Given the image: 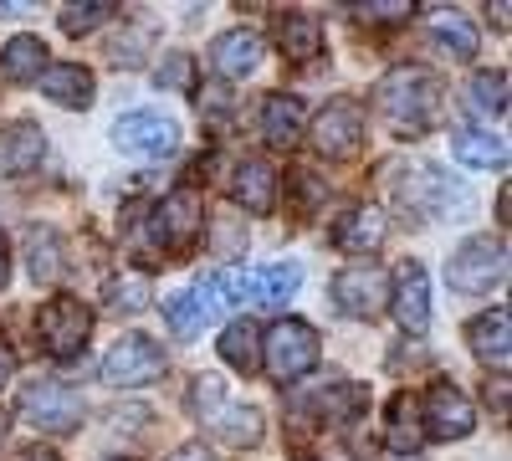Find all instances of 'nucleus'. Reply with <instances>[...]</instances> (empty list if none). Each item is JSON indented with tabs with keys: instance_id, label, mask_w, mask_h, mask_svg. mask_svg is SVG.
I'll return each instance as SVG.
<instances>
[{
	"instance_id": "nucleus-1",
	"label": "nucleus",
	"mask_w": 512,
	"mask_h": 461,
	"mask_svg": "<svg viewBox=\"0 0 512 461\" xmlns=\"http://www.w3.org/2000/svg\"><path fill=\"white\" fill-rule=\"evenodd\" d=\"M374 103H379V118H384L390 134L420 139L436 123V113H441V82L425 67H395V72L379 77Z\"/></svg>"
},
{
	"instance_id": "nucleus-2",
	"label": "nucleus",
	"mask_w": 512,
	"mask_h": 461,
	"mask_svg": "<svg viewBox=\"0 0 512 461\" xmlns=\"http://www.w3.org/2000/svg\"><path fill=\"white\" fill-rule=\"evenodd\" d=\"M384 185L395 190L400 205L425 211V216H456V205H466V190L446 170H436V164H390Z\"/></svg>"
},
{
	"instance_id": "nucleus-3",
	"label": "nucleus",
	"mask_w": 512,
	"mask_h": 461,
	"mask_svg": "<svg viewBox=\"0 0 512 461\" xmlns=\"http://www.w3.org/2000/svg\"><path fill=\"white\" fill-rule=\"evenodd\" d=\"M318 354H323V344H318L313 323H303V318H282V323H272L262 333V364L272 369V380H282V385L313 374Z\"/></svg>"
},
{
	"instance_id": "nucleus-4",
	"label": "nucleus",
	"mask_w": 512,
	"mask_h": 461,
	"mask_svg": "<svg viewBox=\"0 0 512 461\" xmlns=\"http://www.w3.org/2000/svg\"><path fill=\"white\" fill-rule=\"evenodd\" d=\"M502 277H507V246L492 241V236L461 241V251L446 262V282L461 298H482V292H492Z\"/></svg>"
},
{
	"instance_id": "nucleus-5",
	"label": "nucleus",
	"mask_w": 512,
	"mask_h": 461,
	"mask_svg": "<svg viewBox=\"0 0 512 461\" xmlns=\"http://www.w3.org/2000/svg\"><path fill=\"white\" fill-rule=\"evenodd\" d=\"M36 339L52 359H77L93 339V313L77 298H67V292H57V298L36 313Z\"/></svg>"
},
{
	"instance_id": "nucleus-6",
	"label": "nucleus",
	"mask_w": 512,
	"mask_h": 461,
	"mask_svg": "<svg viewBox=\"0 0 512 461\" xmlns=\"http://www.w3.org/2000/svg\"><path fill=\"white\" fill-rule=\"evenodd\" d=\"M364 134H369V118H364V103H354V98H333L308 129V139L323 159H359Z\"/></svg>"
},
{
	"instance_id": "nucleus-7",
	"label": "nucleus",
	"mask_w": 512,
	"mask_h": 461,
	"mask_svg": "<svg viewBox=\"0 0 512 461\" xmlns=\"http://www.w3.org/2000/svg\"><path fill=\"white\" fill-rule=\"evenodd\" d=\"M190 400H195V410H200V421L210 415V431H216L226 446H256V441H262V410L231 405L216 380H200Z\"/></svg>"
},
{
	"instance_id": "nucleus-8",
	"label": "nucleus",
	"mask_w": 512,
	"mask_h": 461,
	"mask_svg": "<svg viewBox=\"0 0 512 461\" xmlns=\"http://www.w3.org/2000/svg\"><path fill=\"white\" fill-rule=\"evenodd\" d=\"M164 369H169V354L149 339V333H123L103 359V380L134 390V385H154Z\"/></svg>"
},
{
	"instance_id": "nucleus-9",
	"label": "nucleus",
	"mask_w": 512,
	"mask_h": 461,
	"mask_svg": "<svg viewBox=\"0 0 512 461\" xmlns=\"http://www.w3.org/2000/svg\"><path fill=\"white\" fill-rule=\"evenodd\" d=\"M113 144L123 154H139V159H164V154L180 149V123L154 113V108H128L113 123Z\"/></svg>"
},
{
	"instance_id": "nucleus-10",
	"label": "nucleus",
	"mask_w": 512,
	"mask_h": 461,
	"mask_svg": "<svg viewBox=\"0 0 512 461\" xmlns=\"http://www.w3.org/2000/svg\"><path fill=\"white\" fill-rule=\"evenodd\" d=\"M420 426H425V436H436V441H466L477 431V410L451 380H436L431 390H425V400H420Z\"/></svg>"
},
{
	"instance_id": "nucleus-11",
	"label": "nucleus",
	"mask_w": 512,
	"mask_h": 461,
	"mask_svg": "<svg viewBox=\"0 0 512 461\" xmlns=\"http://www.w3.org/2000/svg\"><path fill=\"white\" fill-rule=\"evenodd\" d=\"M333 303L344 308L349 318H374L384 303H390V277L374 262H354L333 277Z\"/></svg>"
},
{
	"instance_id": "nucleus-12",
	"label": "nucleus",
	"mask_w": 512,
	"mask_h": 461,
	"mask_svg": "<svg viewBox=\"0 0 512 461\" xmlns=\"http://www.w3.org/2000/svg\"><path fill=\"white\" fill-rule=\"evenodd\" d=\"M154 231H159V246L190 251L205 236V200L195 190H169L164 205L154 211Z\"/></svg>"
},
{
	"instance_id": "nucleus-13",
	"label": "nucleus",
	"mask_w": 512,
	"mask_h": 461,
	"mask_svg": "<svg viewBox=\"0 0 512 461\" xmlns=\"http://www.w3.org/2000/svg\"><path fill=\"white\" fill-rule=\"evenodd\" d=\"M21 415L31 426L62 436V431H77V421H82V395H72L62 385H31L21 395Z\"/></svg>"
},
{
	"instance_id": "nucleus-14",
	"label": "nucleus",
	"mask_w": 512,
	"mask_h": 461,
	"mask_svg": "<svg viewBox=\"0 0 512 461\" xmlns=\"http://www.w3.org/2000/svg\"><path fill=\"white\" fill-rule=\"evenodd\" d=\"M390 303H395V323L420 339L431 328V282H425V267L420 262H400L395 272V287H390Z\"/></svg>"
},
{
	"instance_id": "nucleus-15",
	"label": "nucleus",
	"mask_w": 512,
	"mask_h": 461,
	"mask_svg": "<svg viewBox=\"0 0 512 461\" xmlns=\"http://www.w3.org/2000/svg\"><path fill=\"white\" fill-rule=\"evenodd\" d=\"M466 344H472L477 364L492 369L497 380H502L507 364H512V313L507 308H492V313L472 318V323H466Z\"/></svg>"
},
{
	"instance_id": "nucleus-16",
	"label": "nucleus",
	"mask_w": 512,
	"mask_h": 461,
	"mask_svg": "<svg viewBox=\"0 0 512 461\" xmlns=\"http://www.w3.org/2000/svg\"><path fill=\"white\" fill-rule=\"evenodd\" d=\"M231 200L241 205V216H267L277 211V170L267 159H241L236 180H231Z\"/></svg>"
},
{
	"instance_id": "nucleus-17",
	"label": "nucleus",
	"mask_w": 512,
	"mask_h": 461,
	"mask_svg": "<svg viewBox=\"0 0 512 461\" xmlns=\"http://www.w3.org/2000/svg\"><path fill=\"white\" fill-rule=\"evenodd\" d=\"M41 159H47V134L36 123H6L0 129V180L31 175Z\"/></svg>"
},
{
	"instance_id": "nucleus-18",
	"label": "nucleus",
	"mask_w": 512,
	"mask_h": 461,
	"mask_svg": "<svg viewBox=\"0 0 512 461\" xmlns=\"http://www.w3.org/2000/svg\"><path fill=\"white\" fill-rule=\"evenodd\" d=\"M36 82H41V93H47L52 103H62V108H93V98H98V77L82 62H57Z\"/></svg>"
},
{
	"instance_id": "nucleus-19",
	"label": "nucleus",
	"mask_w": 512,
	"mask_h": 461,
	"mask_svg": "<svg viewBox=\"0 0 512 461\" xmlns=\"http://www.w3.org/2000/svg\"><path fill=\"white\" fill-rule=\"evenodd\" d=\"M297 287H303V267L297 262H272V267L246 277V298L262 303V308H287L297 298Z\"/></svg>"
},
{
	"instance_id": "nucleus-20",
	"label": "nucleus",
	"mask_w": 512,
	"mask_h": 461,
	"mask_svg": "<svg viewBox=\"0 0 512 461\" xmlns=\"http://www.w3.org/2000/svg\"><path fill=\"white\" fill-rule=\"evenodd\" d=\"M384 446L400 451V456H415L425 446V426H420V400L410 390H400L390 400V415H384Z\"/></svg>"
},
{
	"instance_id": "nucleus-21",
	"label": "nucleus",
	"mask_w": 512,
	"mask_h": 461,
	"mask_svg": "<svg viewBox=\"0 0 512 461\" xmlns=\"http://www.w3.org/2000/svg\"><path fill=\"white\" fill-rule=\"evenodd\" d=\"M425 31H431V41L451 57V62H472L477 57V26L472 16H461V11H431V21H425Z\"/></svg>"
},
{
	"instance_id": "nucleus-22",
	"label": "nucleus",
	"mask_w": 512,
	"mask_h": 461,
	"mask_svg": "<svg viewBox=\"0 0 512 461\" xmlns=\"http://www.w3.org/2000/svg\"><path fill=\"white\" fill-rule=\"evenodd\" d=\"M41 72H47V41L41 36L21 31V36H11L6 47H0V77L6 82H36Z\"/></svg>"
},
{
	"instance_id": "nucleus-23",
	"label": "nucleus",
	"mask_w": 512,
	"mask_h": 461,
	"mask_svg": "<svg viewBox=\"0 0 512 461\" xmlns=\"http://www.w3.org/2000/svg\"><path fill=\"white\" fill-rule=\"evenodd\" d=\"M210 62H216L221 77H251L262 67V41H256V31H226V36H216Z\"/></svg>"
},
{
	"instance_id": "nucleus-24",
	"label": "nucleus",
	"mask_w": 512,
	"mask_h": 461,
	"mask_svg": "<svg viewBox=\"0 0 512 461\" xmlns=\"http://www.w3.org/2000/svg\"><path fill=\"white\" fill-rule=\"evenodd\" d=\"M262 134L272 149H292L297 139H303V103L287 98V93H272L262 103Z\"/></svg>"
},
{
	"instance_id": "nucleus-25",
	"label": "nucleus",
	"mask_w": 512,
	"mask_h": 461,
	"mask_svg": "<svg viewBox=\"0 0 512 461\" xmlns=\"http://www.w3.org/2000/svg\"><path fill=\"white\" fill-rule=\"evenodd\" d=\"M384 241V216L374 205H354V211L333 226V246L338 251H374Z\"/></svg>"
},
{
	"instance_id": "nucleus-26",
	"label": "nucleus",
	"mask_w": 512,
	"mask_h": 461,
	"mask_svg": "<svg viewBox=\"0 0 512 461\" xmlns=\"http://www.w3.org/2000/svg\"><path fill=\"white\" fill-rule=\"evenodd\" d=\"M451 154H456V164H466V170H502L507 164V144L497 134H477V129L451 134Z\"/></svg>"
},
{
	"instance_id": "nucleus-27",
	"label": "nucleus",
	"mask_w": 512,
	"mask_h": 461,
	"mask_svg": "<svg viewBox=\"0 0 512 461\" xmlns=\"http://www.w3.org/2000/svg\"><path fill=\"white\" fill-rule=\"evenodd\" d=\"M221 359L236 369V374H256V369H262V333H256L251 323H226V333H221Z\"/></svg>"
},
{
	"instance_id": "nucleus-28",
	"label": "nucleus",
	"mask_w": 512,
	"mask_h": 461,
	"mask_svg": "<svg viewBox=\"0 0 512 461\" xmlns=\"http://www.w3.org/2000/svg\"><path fill=\"white\" fill-rule=\"evenodd\" d=\"M277 41H282V57H287V62L308 67V62L323 52V26H318L313 16H287L282 31H277Z\"/></svg>"
},
{
	"instance_id": "nucleus-29",
	"label": "nucleus",
	"mask_w": 512,
	"mask_h": 461,
	"mask_svg": "<svg viewBox=\"0 0 512 461\" xmlns=\"http://www.w3.org/2000/svg\"><path fill=\"white\" fill-rule=\"evenodd\" d=\"M205 318H210L205 292H169V298H164V323L175 328L180 339H195V333H205Z\"/></svg>"
},
{
	"instance_id": "nucleus-30",
	"label": "nucleus",
	"mask_w": 512,
	"mask_h": 461,
	"mask_svg": "<svg viewBox=\"0 0 512 461\" xmlns=\"http://www.w3.org/2000/svg\"><path fill=\"white\" fill-rule=\"evenodd\" d=\"M466 108L482 113V118H502L507 113V72H477L466 82Z\"/></svg>"
},
{
	"instance_id": "nucleus-31",
	"label": "nucleus",
	"mask_w": 512,
	"mask_h": 461,
	"mask_svg": "<svg viewBox=\"0 0 512 461\" xmlns=\"http://www.w3.org/2000/svg\"><path fill=\"white\" fill-rule=\"evenodd\" d=\"M26 267H31V282H57L62 277V251H57V231L36 226L26 236Z\"/></svg>"
},
{
	"instance_id": "nucleus-32",
	"label": "nucleus",
	"mask_w": 512,
	"mask_h": 461,
	"mask_svg": "<svg viewBox=\"0 0 512 461\" xmlns=\"http://www.w3.org/2000/svg\"><path fill=\"white\" fill-rule=\"evenodd\" d=\"M246 267H221V272H210L205 277V308H241L246 303Z\"/></svg>"
},
{
	"instance_id": "nucleus-33",
	"label": "nucleus",
	"mask_w": 512,
	"mask_h": 461,
	"mask_svg": "<svg viewBox=\"0 0 512 461\" xmlns=\"http://www.w3.org/2000/svg\"><path fill=\"white\" fill-rule=\"evenodd\" d=\"M103 21H113V0H72V6H62V31L67 36H88Z\"/></svg>"
},
{
	"instance_id": "nucleus-34",
	"label": "nucleus",
	"mask_w": 512,
	"mask_h": 461,
	"mask_svg": "<svg viewBox=\"0 0 512 461\" xmlns=\"http://www.w3.org/2000/svg\"><path fill=\"white\" fill-rule=\"evenodd\" d=\"M103 308H113V313H139V308H149V282H144V277H113L108 292H103Z\"/></svg>"
},
{
	"instance_id": "nucleus-35",
	"label": "nucleus",
	"mask_w": 512,
	"mask_h": 461,
	"mask_svg": "<svg viewBox=\"0 0 512 461\" xmlns=\"http://www.w3.org/2000/svg\"><path fill=\"white\" fill-rule=\"evenodd\" d=\"M318 405L328 410V421H354V415L369 410V390L364 385H333Z\"/></svg>"
},
{
	"instance_id": "nucleus-36",
	"label": "nucleus",
	"mask_w": 512,
	"mask_h": 461,
	"mask_svg": "<svg viewBox=\"0 0 512 461\" xmlns=\"http://www.w3.org/2000/svg\"><path fill=\"white\" fill-rule=\"evenodd\" d=\"M159 88H175V93H190L195 88V57H185V52H169L164 62H159Z\"/></svg>"
},
{
	"instance_id": "nucleus-37",
	"label": "nucleus",
	"mask_w": 512,
	"mask_h": 461,
	"mask_svg": "<svg viewBox=\"0 0 512 461\" xmlns=\"http://www.w3.org/2000/svg\"><path fill=\"white\" fill-rule=\"evenodd\" d=\"M359 16L364 21H405L410 6H405V0H379V6H359Z\"/></svg>"
},
{
	"instance_id": "nucleus-38",
	"label": "nucleus",
	"mask_w": 512,
	"mask_h": 461,
	"mask_svg": "<svg viewBox=\"0 0 512 461\" xmlns=\"http://www.w3.org/2000/svg\"><path fill=\"white\" fill-rule=\"evenodd\" d=\"M236 236H241V216H221V226H216L221 251H241V246H236Z\"/></svg>"
},
{
	"instance_id": "nucleus-39",
	"label": "nucleus",
	"mask_w": 512,
	"mask_h": 461,
	"mask_svg": "<svg viewBox=\"0 0 512 461\" xmlns=\"http://www.w3.org/2000/svg\"><path fill=\"white\" fill-rule=\"evenodd\" d=\"M6 282H11V241L0 231V292H6Z\"/></svg>"
},
{
	"instance_id": "nucleus-40",
	"label": "nucleus",
	"mask_w": 512,
	"mask_h": 461,
	"mask_svg": "<svg viewBox=\"0 0 512 461\" xmlns=\"http://www.w3.org/2000/svg\"><path fill=\"white\" fill-rule=\"evenodd\" d=\"M11 374H16V354H11L6 344H0V390L11 385Z\"/></svg>"
},
{
	"instance_id": "nucleus-41",
	"label": "nucleus",
	"mask_w": 512,
	"mask_h": 461,
	"mask_svg": "<svg viewBox=\"0 0 512 461\" xmlns=\"http://www.w3.org/2000/svg\"><path fill=\"white\" fill-rule=\"evenodd\" d=\"M16 461H62V456H57L52 446H26V451H21Z\"/></svg>"
},
{
	"instance_id": "nucleus-42",
	"label": "nucleus",
	"mask_w": 512,
	"mask_h": 461,
	"mask_svg": "<svg viewBox=\"0 0 512 461\" xmlns=\"http://www.w3.org/2000/svg\"><path fill=\"white\" fill-rule=\"evenodd\" d=\"M169 461H210V451H205V446H180Z\"/></svg>"
},
{
	"instance_id": "nucleus-43",
	"label": "nucleus",
	"mask_w": 512,
	"mask_h": 461,
	"mask_svg": "<svg viewBox=\"0 0 512 461\" xmlns=\"http://www.w3.org/2000/svg\"><path fill=\"white\" fill-rule=\"evenodd\" d=\"M487 400H492L497 415H507V380H497V390H487Z\"/></svg>"
},
{
	"instance_id": "nucleus-44",
	"label": "nucleus",
	"mask_w": 512,
	"mask_h": 461,
	"mask_svg": "<svg viewBox=\"0 0 512 461\" xmlns=\"http://www.w3.org/2000/svg\"><path fill=\"white\" fill-rule=\"evenodd\" d=\"M507 205H512V195H507V190H502V195H497V221H502V226H507V221H512V211H507Z\"/></svg>"
},
{
	"instance_id": "nucleus-45",
	"label": "nucleus",
	"mask_w": 512,
	"mask_h": 461,
	"mask_svg": "<svg viewBox=\"0 0 512 461\" xmlns=\"http://www.w3.org/2000/svg\"><path fill=\"white\" fill-rule=\"evenodd\" d=\"M0 441H6V415H0Z\"/></svg>"
},
{
	"instance_id": "nucleus-46",
	"label": "nucleus",
	"mask_w": 512,
	"mask_h": 461,
	"mask_svg": "<svg viewBox=\"0 0 512 461\" xmlns=\"http://www.w3.org/2000/svg\"><path fill=\"white\" fill-rule=\"evenodd\" d=\"M103 461H134V456H103Z\"/></svg>"
}]
</instances>
